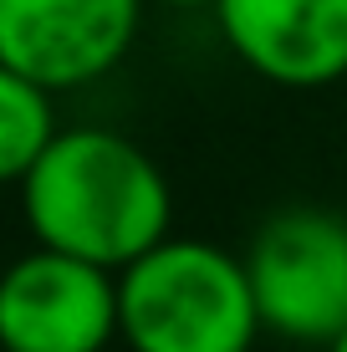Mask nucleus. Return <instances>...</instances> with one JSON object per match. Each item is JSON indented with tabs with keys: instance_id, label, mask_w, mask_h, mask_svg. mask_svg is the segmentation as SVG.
Listing matches in <instances>:
<instances>
[{
	"instance_id": "obj_1",
	"label": "nucleus",
	"mask_w": 347,
	"mask_h": 352,
	"mask_svg": "<svg viewBox=\"0 0 347 352\" xmlns=\"http://www.w3.org/2000/svg\"><path fill=\"white\" fill-rule=\"evenodd\" d=\"M36 245L123 271L174 235V194L153 153L113 128H56L21 179Z\"/></svg>"
},
{
	"instance_id": "obj_2",
	"label": "nucleus",
	"mask_w": 347,
	"mask_h": 352,
	"mask_svg": "<svg viewBox=\"0 0 347 352\" xmlns=\"http://www.w3.org/2000/svg\"><path fill=\"white\" fill-rule=\"evenodd\" d=\"M266 332L245 256L169 235L117 271V337L128 352H250Z\"/></svg>"
},
{
	"instance_id": "obj_3",
	"label": "nucleus",
	"mask_w": 347,
	"mask_h": 352,
	"mask_svg": "<svg viewBox=\"0 0 347 352\" xmlns=\"http://www.w3.org/2000/svg\"><path fill=\"white\" fill-rule=\"evenodd\" d=\"M245 276L271 337L327 347L347 332V214L322 204L266 214L245 245Z\"/></svg>"
},
{
	"instance_id": "obj_4",
	"label": "nucleus",
	"mask_w": 347,
	"mask_h": 352,
	"mask_svg": "<svg viewBox=\"0 0 347 352\" xmlns=\"http://www.w3.org/2000/svg\"><path fill=\"white\" fill-rule=\"evenodd\" d=\"M148 0H0V62L46 92H77L128 62Z\"/></svg>"
},
{
	"instance_id": "obj_5",
	"label": "nucleus",
	"mask_w": 347,
	"mask_h": 352,
	"mask_svg": "<svg viewBox=\"0 0 347 352\" xmlns=\"http://www.w3.org/2000/svg\"><path fill=\"white\" fill-rule=\"evenodd\" d=\"M117 271L36 245L0 271V352H107Z\"/></svg>"
},
{
	"instance_id": "obj_6",
	"label": "nucleus",
	"mask_w": 347,
	"mask_h": 352,
	"mask_svg": "<svg viewBox=\"0 0 347 352\" xmlns=\"http://www.w3.org/2000/svg\"><path fill=\"white\" fill-rule=\"evenodd\" d=\"M225 52L250 77L317 92L347 77V0H214Z\"/></svg>"
},
{
	"instance_id": "obj_7",
	"label": "nucleus",
	"mask_w": 347,
	"mask_h": 352,
	"mask_svg": "<svg viewBox=\"0 0 347 352\" xmlns=\"http://www.w3.org/2000/svg\"><path fill=\"white\" fill-rule=\"evenodd\" d=\"M56 92L36 87L31 77L0 62V184H21L31 164L56 138Z\"/></svg>"
},
{
	"instance_id": "obj_8",
	"label": "nucleus",
	"mask_w": 347,
	"mask_h": 352,
	"mask_svg": "<svg viewBox=\"0 0 347 352\" xmlns=\"http://www.w3.org/2000/svg\"><path fill=\"white\" fill-rule=\"evenodd\" d=\"M153 6H169V10H214V0H153Z\"/></svg>"
},
{
	"instance_id": "obj_9",
	"label": "nucleus",
	"mask_w": 347,
	"mask_h": 352,
	"mask_svg": "<svg viewBox=\"0 0 347 352\" xmlns=\"http://www.w3.org/2000/svg\"><path fill=\"white\" fill-rule=\"evenodd\" d=\"M327 352H347V332H337V337H332V342H327Z\"/></svg>"
}]
</instances>
